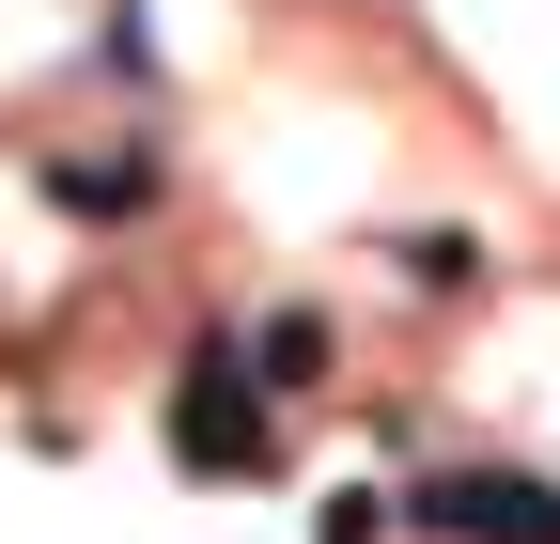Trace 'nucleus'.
I'll return each instance as SVG.
<instances>
[{
  "label": "nucleus",
  "instance_id": "f257e3e1",
  "mask_svg": "<svg viewBox=\"0 0 560 544\" xmlns=\"http://www.w3.org/2000/svg\"><path fill=\"white\" fill-rule=\"evenodd\" d=\"M265 374H249V343H187V374H172V466L187 483H265Z\"/></svg>",
  "mask_w": 560,
  "mask_h": 544
},
{
  "label": "nucleus",
  "instance_id": "f03ea898",
  "mask_svg": "<svg viewBox=\"0 0 560 544\" xmlns=\"http://www.w3.org/2000/svg\"><path fill=\"white\" fill-rule=\"evenodd\" d=\"M405 513L436 544H560V483H529V466H436Z\"/></svg>",
  "mask_w": 560,
  "mask_h": 544
},
{
  "label": "nucleus",
  "instance_id": "7ed1b4c3",
  "mask_svg": "<svg viewBox=\"0 0 560 544\" xmlns=\"http://www.w3.org/2000/svg\"><path fill=\"white\" fill-rule=\"evenodd\" d=\"M47 202H62V218H140V202H156V156H140V141H62L47 156Z\"/></svg>",
  "mask_w": 560,
  "mask_h": 544
},
{
  "label": "nucleus",
  "instance_id": "20e7f679",
  "mask_svg": "<svg viewBox=\"0 0 560 544\" xmlns=\"http://www.w3.org/2000/svg\"><path fill=\"white\" fill-rule=\"evenodd\" d=\"M249 374H265V389H312V374H327V311H265V327H249Z\"/></svg>",
  "mask_w": 560,
  "mask_h": 544
},
{
  "label": "nucleus",
  "instance_id": "39448f33",
  "mask_svg": "<svg viewBox=\"0 0 560 544\" xmlns=\"http://www.w3.org/2000/svg\"><path fill=\"white\" fill-rule=\"evenodd\" d=\"M312 544H389V498H374V483H342V498L312 513Z\"/></svg>",
  "mask_w": 560,
  "mask_h": 544
},
{
  "label": "nucleus",
  "instance_id": "423d86ee",
  "mask_svg": "<svg viewBox=\"0 0 560 544\" xmlns=\"http://www.w3.org/2000/svg\"><path fill=\"white\" fill-rule=\"evenodd\" d=\"M405 264H420V296H467V281H482V249H467V234H420Z\"/></svg>",
  "mask_w": 560,
  "mask_h": 544
}]
</instances>
